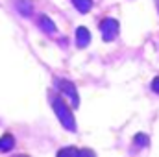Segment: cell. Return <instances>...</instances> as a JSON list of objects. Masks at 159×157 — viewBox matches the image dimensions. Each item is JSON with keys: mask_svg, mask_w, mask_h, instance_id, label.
Listing matches in <instances>:
<instances>
[{"mask_svg": "<svg viewBox=\"0 0 159 157\" xmlns=\"http://www.w3.org/2000/svg\"><path fill=\"white\" fill-rule=\"evenodd\" d=\"M13 146H15V139L9 133L0 137V152H9V150H13Z\"/></svg>", "mask_w": 159, "mask_h": 157, "instance_id": "cell-6", "label": "cell"}, {"mask_svg": "<svg viewBox=\"0 0 159 157\" xmlns=\"http://www.w3.org/2000/svg\"><path fill=\"white\" fill-rule=\"evenodd\" d=\"M54 83H56V87H57L61 92H65V94L70 98L72 107H78V105H80V94H78V91H76V85H74L72 81L63 79V78H56Z\"/></svg>", "mask_w": 159, "mask_h": 157, "instance_id": "cell-3", "label": "cell"}, {"mask_svg": "<svg viewBox=\"0 0 159 157\" xmlns=\"http://www.w3.org/2000/svg\"><path fill=\"white\" fill-rule=\"evenodd\" d=\"M100 34H102V39L106 41V43H111V41L115 39L117 35H119V30H120V24L117 19H111V17H107V19H104L102 22H100Z\"/></svg>", "mask_w": 159, "mask_h": 157, "instance_id": "cell-2", "label": "cell"}, {"mask_svg": "<svg viewBox=\"0 0 159 157\" xmlns=\"http://www.w3.org/2000/svg\"><path fill=\"white\" fill-rule=\"evenodd\" d=\"M133 142H135V146H137V148H144V146H148L150 139H148L144 133H137V135L133 137Z\"/></svg>", "mask_w": 159, "mask_h": 157, "instance_id": "cell-9", "label": "cell"}, {"mask_svg": "<svg viewBox=\"0 0 159 157\" xmlns=\"http://www.w3.org/2000/svg\"><path fill=\"white\" fill-rule=\"evenodd\" d=\"M17 9H19L20 15L30 17L32 15V2L30 0H17Z\"/></svg>", "mask_w": 159, "mask_h": 157, "instance_id": "cell-7", "label": "cell"}, {"mask_svg": "<svg viewBox=\"0 0 159 157\" xmlns=\"http://www.w3.org/2000/svg\"><path fill=\"white\" fill-rule=\"evenodd\" d=\"M91 43V32L85 26H78L76 28V44L78 48H85Z\"/></svg>", "mask_w": 159, "mask_h": 157, "instance_id": "cell-4", "label": "cell"}, {"mask_svg": "<svg viewBox=\"0 0 159 157\" xmlns=\"http://www.w3.org/2000/svg\"><path fill=\"white\" fill-rule=\"evenodd\" d=\"M152 91H154L156 94H159V76L152 79Z\"/></svg>", "mask_w": 159, "mask_h": 157, "instance_id": "cell-11", "label": "cell"}, {"mask_svg": "<svg viewBox=\"0 0 159 157\" xmlns=\"http://www.w3.org/2000/svg\"><path fill=\"white\" fill-rule=\"evenodd\" d=\"M39 28L46 34H56V24L48 15H41L39 17Z\"/></svg>", "mask_w": 159, "mask_h": 157, "instance_id": "cell-5", "label": "cell"}, {"mask_svg": "<svg viewBox=\"0 0 159 157\" xmlns=\"http://www.w3.org/2000/svg\"><path fill=\"white\" fill-rule=\"evenodd\" d=\"M156 6H157V9H159V0H156Z\"/></svg>", "mask_w": 159, "mask_h": 157, "instance_id": "cell-12", "label": "cell"}, {"mask_svg": "<svg viewBox=\"0 0 159 157\" xmlns=\"http://www.w3.org/2000/svg\"><path fill=\"white\" fill-rule=\"evenodd\" d=\"M72 4H74V7L80 13H87L93 7V0H72Z\"/></svg>", "mask_w": 159, "mask_h": 157, "instance_id": "cell-8", "label": "cell"}, {"mask_svg": "<svg viewBox=\"0 0 159 157\" xmlns=\"http://www.w3.org/2000/svg\"><path fill=\"white\" fill-rule=\"evenodd\" d=\"M50 104H52V109H54L57 120L61 122V126L69 131H76V120L72 115V109L65 104V100L61 96H50Z\"/></svg>", "mask_w": 159, "mask_h": 157, "instance_id": "cell-1", "label": "cell"}, {"mask_svg": "<svg viewBox=\"0 0 159 157\" xmlns=\"http://www.w3.org/2000/svg\"><path fill=\"white\" fill-rule=\"evenodd\" d=\"M57 155H80V150H76V148H61L57 152Z\"/></svg>", "mask_w": 159, "mask_h": 157, "instance_id": "cell-10", "label": "cell"}]
</instances>
